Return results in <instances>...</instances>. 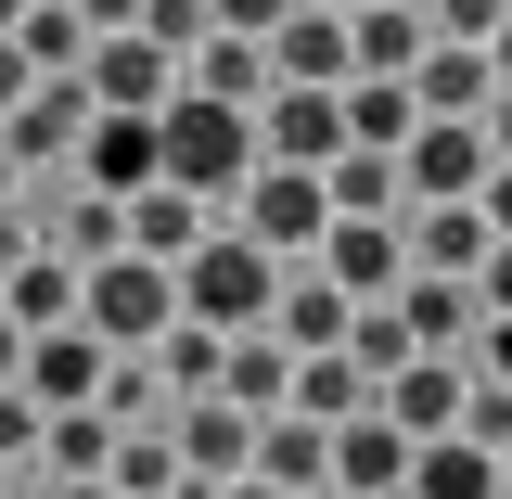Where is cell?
Returning a JSON list of instances; mask_svg holds the SVG:
<instances>
[{
    "instance_id": "6da1fadb",
    "label": "cell",
    "mask_w": 512,
    "mask_h": 499,
    "mask_svg": "<svg viewBox=\"0 0 512 499\" xmlns=\"http://www.w3.org/2000/svg\"><path fill=\"white\" fill-rule=\"evenodd\" d=\"M154 141H167V180L180 192H244V167H256V116L244 103H205V90H167L154 103Z\"/></svg>"
},
{
    "instance_id": "7a4b0ae2",
    "label": "cell",
    "mask_w": 512,
    "mask_h": 499,
    "mask_svg": "<svg viewBox=\"0 0 512 499\" xmlns=\"http://www.w3.org/2000/svg\"><path fill=\"white\" fill-rule=\"evenodd\" d=\"M269 295H282V256H269V244H244V231H205V244L180 256V320L256 333V320H269Z\"/></svg>"
},
{
    "instance_id": "3957f363",
    "label": "cell",
    "mask_w": 512,
    "mask_h": 499,
    "mask_svg": "<svg viewBox=\"0 0 512 499\" xmlns=\"http://www.w3.org/2000/svg\"><path fill=\"white\" fill-rule=\"evenodd\" d=\"M77 320H90L103 346H154V333L180 320V269H167V256H90V269H77Z\"/></svg>"
},
{
    "instance_id": "277c9868",
    "label": "cell",
    "mask_w": 512,
    "mask_h": 499,
    "mask_svg": "<svg viewBox=\"0 0 512 499\" xmlns=\"http://www.w3.org/2000/svg\"><path fill=\"white\" fill-rule=\"evenodd\" d=\"M333 231V205H320V167H244V244H269L282 269H308V244Z\"/></svg>"
},
{
    "instance_id": "5b68a950",
    "label": "cell",
    "mask_w": 512,
    "mask_h": 499,
    "mask_svg": "<svg viewBox=\"0 0 512 499\" xmlns=\"http://www.w3.org/2000/svg\"><path fill=\"white\" fill-rule=\"evenodd\" d=\"M308 269L346 295V308H384V295L410 282V244H397V218H333V231L308 244Z\"/></svg>"
},
{
    "instance_id": "8992f818",
    "label": "cell",
    "mask_w": 512,
    "mask_h": 499,
    "mask_svg": "<svg viewBox=\"0 0 512 499\" xmlns=\"http://www.w3.org/2000/svg\"><path fill=\"white\" fill-rule=\"evenodd\" d=\"M397 180H410V205H474V180H487V128H474V116H423L410 141H397Z\"/></svg>"
},
{
    "instance_id": "52a82bcc",
    "label": "cell",
    "mask_w": 512,
    "mask_h": 499,
    "mask_svg": "<svg viewBox=\"0 0 512 499\" xmlns=\"http://www.w3.org/2000/svg\"><path fill=\"white\" fill-rule=\"evenodd\" d=\"M77 77H90V103H103V116H154V103L180 90V52H154L141 26H103Z\"/></svg>"
},
{
    "instance_id": "ba28073f",
    "label": "cell",
    "mask_w": 512,
    "mask_h": 499,
    "mask_svg": "<svg viewBox=\"0 0 512 499\" xmlns=\"http://www.w3.org/2000/svg\"><path fill=\"white\" fill-rule=\"evenodd\" d=\"M103 372H116V346H103L90 320H52V333H26V372H13V384H26L39 410H90Z\"/></svg>"
},
{
    "instance_id": "9c48e42d",
    "label": "cell",
    "mask_w": 512,
    "mask_h": 499,
    "mask_svg": "<svg viewBox=\"0 0 512 499\" xmlns=\"http://www.w3.org/2000/svg\"><path fill=\"white\" fill-rule=\"evenodd\" d=\"M256 154H269V167H320V154H346V103L269 77V103H256Z\"/></svg>"
},
{
    "instance_id": "30bf717a",
    "label": "cell",
    "mask_w": 512,
    "mask_h": 499,
    "mask_svg": "<svg viewBox=\"0 0 512 499\" xmlns=\"http://www.w3.org/2000/svg\"><path fill=\"white\" fill-rule=\"evenodd\" d=\"M372 410L397 436H448V423H461V346H410V359L372 384Z\"/></svg>"
},
{
    "instance_id": "8fae6325",
    "label": "cell",
    "mask_w": 512,
    "mask_h": 499,
    "mask_svg": "<svg viewBox=\"0 0 512 499\" xmlns=\"http://www.w3.org/2000/svg\"><path fill=\"white\" fill-rule=\"evenodd\" d=\"M167 448H180V487L205 499V487H231V474H244L256 423L231 410V397H180V410H167Z\"/></svg>"
},
{
    "instance_id": "7c38bea8",
    "label": "cell",
    "mask_w": 512,
    "mask_h": 499,
    "mask_svg": "<svg viewBox=\"0 0 512 499\" xmlns=\"http://www.w3.org/2000/svg\"><path fill=\"white\" fill-rule=\"evenodd\" d=\"M77 180L116 192V205H128L141 180H167V141H154V116H90V128H77Z\"/></svg>"
},
{
    "instance_id": "4fadbf2b",
    "label": "cell",
    "mask_w": 512,
    "mask_h": 499,
    "mask_svg": "<svg viewBox=\"0 0 512 499\" xmlns=\"http://www.w3.org/2000/svg\"><path fill=\"white\" fill-rule=\"evenodd\" d=\"M269 77H295V90H346V77H359L346 13H308V0H295V13L269 26Z\"/></svg>"
},
{
    "instance_id": "5bb4252c",
    "label": "cell",
    "mask_w": 512,
    "mask_h": 499,
    "mask_svg": "<svg viewBox=\"0 0 512 499\" xmlns=\"http://www.w3.org/2000/svg\"><path fill=\"white\" fill-rule=\"evenodd\" d=\"M90 116H103V103H90V77H39V90H26V103L0 116V141H13V154H39V167H64Z\"/></svg>"
},
{
    "instance_id": "9a60e30c",
    "label": "cell",
    "mask_w": 512,
    "mask_h": 499,
    "mask_svg": "<svg viewBox=\"0 0 512 499\" xmlns=\"http://www.w3.org/2000/svg\"><path fill=\"white\" fill-rule=\"evenodd\" d=\"M333 487L346 499H397L410 487V436H397L384 410H346V423H333Z\"/></svg>"
},
{
    "instance_id": "2e32d148",
    "label": "cell",
    "mask_w": 512,
    "mask_h": 499,
    "mask_svg": "<svg viewBox=\"0 0 512 499\" xmlns=\"http://www.w3.org/2000/svg\"><path fill=\"white\" fill-rule=\"evenodd\" d=\"M397 244H410V269H448V282H474V256L500 244L474 205H397Z\"/></svg>"
},
{
    "instance_id": "e0dca14e",
    "label": "cell",
    "mask_w": 512,
    "mask_h": 499,
    "mask_svg": "<svg viewBox=\"0 0 512 499\" xmlns=\"http://www.w3.org/2000/svg\"><path fill=\"white\" fill-rule=\"evenodd\" d=\"M244 474H269L282 499L320 487V474H333V423H308V410H269V423H256V448H244Z\"/></svg>"
},
{
    "instance_id": "ac0fdd59",
    "label": "cell",
    "mask_w": 512,
    "mask_h": 499,
    "mask_svg": "<svg viewBox=\"0 0 512 499\" xmlns=\"http://www.w3.org/2000/svg\"><path fill=\"white\" fill-rule=\"evenodd\" d=\"M423 39H436V26H423V0H359V13H346L359 77H410V64H423Z\"/></svg>"
},
{
    "instance_id": "d6986e66",
    "label": "cell",
    "mask_w": 512,
    "mask_h": 499,
    "mask_svg": "<svg viewBox=\"0 0 512 499\" xmlns=\"http://www.w3.org/2000/svg\"><path fill=\"white\" fill-rule=\"evenodd\" d=\"M487 90H500V77H487L474 39H423V64H410V103H423V116H487Z\"/></svg>"
},
{
    "instance_id": "ffe728a7",
    "label": "cell",
    "mask_w": 512,
    "mask_h": 499,
    "mask_svg": "<svg viewBox=\"0 0 512 499\" xmlns=\"http://www.w3.org/2000/svg\"><path fill=\"white\" fill-rule=\"evenodd\" d=\"M320 205H333V218H397V205H410V180H397V154L346 141V154H320Z\"/></svg>"
},
{
    "instance_id": "44dd1931",
    "label": "cell",
    "mask_w": 512,
    "mask_h": 499,
    "mask_svg": "<svg viewBox=\"0 0 512 499\" xmlns=\"http://www.w3.org/2000/svg\"><path fill=\"white\" fill-rule=\"evenodd\" d=\"M192 244H205V192H180V180L128 192V256H167V269H180Z\"/></svg>"
},
{
    "instance_id": "7402d4cb",
    "label": "cell",
    "mask_w": 512,
    "mask_h": 499,
    "mask_svg": "<svg viewBox=\"0 0 512 499\" xmlns=\"http://www.w3.org/2000/svg\"><path fill=\"white\" fill-rule=\"evenodd\" d=\"M282 384H295V346H282L269 320H256V333H231V359H218V397H231L244 423H269V410H282Z\"/></svg>"
},
{
    "instance_id": "603a6c76",
    "label": "cell",
    "mask_w": 512,
    "mask_h": 499,
    "mask_svg": "<svg viewBox=\"0 0 512 499\" xmlns=\"http://www.w3.org/2000/svg\"><path fill=\"white\" fill-rule=\"evenodd\" d=\"M141 359H154L167 410H180V397H218V359H231V333H218V320H167V333H154Z\"/></svg>"
},
{
    "instance_id": "cb8c5ba5",
    "label": "cell",
    "mask_w": 512,
    "mask_h": 499,
    "mask_svg": "<svg viewBox=\"0 0 512 499\" xmlns=\"http://www.w3.org/2000/svg\"><path fill=\"white\" fill-rule=\"evenodd\" d=\"M384 308L410 320V346H474V282H448V269H410Z\"/></svg>"
},
{
    "instance_id": "d4e9b609",
    "label": "cell",
    "mask_w": 512,
    "mask_h": 499,
    "mask_svg": "<svg viewBox=\"0 0 512 499\" xmlns=\"http://www.w3.org/2000/svg\"><path fill=\"white\" fill-rule=\"evenodd\" d=\"M269 333H282L295 359H320V346H346V295H333L320 269H282V295H269Z\"/></svg>"
},
{
    "instance_id": "484cf974",
    "label": "cell",
    "mask_w": 512,
    "mask_h": 499,
    "mask_svg": "<svg viewBox=\"0 0 512 499\" xmlns=\"http://www.w3.org/2000/svg\"><path fill=\"white\" fill-rule=\"evenodd\" d=\"M410 499H500V461L474 436H410Z\"/></svg>"
},
{
    "instance_id": "4316f807",
    "label": "cell",
    "mask_w": 512,
    "mask_h": 499,
    "mask_svg": "<svg viewBox=\"0 0 512 499\" xmlns=\"http://www.w3.org/2000/svg\"><path fill=\"white\" fill-rule=\"evenodd\" d=\"M0 308L26 320V333H52V320H77V256H13V282H0Z\"/></svg>"
},
{
    "instance_id": "83f0119b",
    "label": "cell",
    "mask_w": 512,
    "mask_h": 499,
    "mask_svg": "<svg viewBox=\"0 0 512 499\" xmlns=\"http://www.w3.org/2000/svg\"><path fill=\"white\" fill-rule=\"evenodd\" d=\"M282 410H308V423H346V410H372V372H359L346 346H320V359H295Z\"/></svg>"
},
{
    "instance_id": "f1b7e54d",
    "label": "cell",
    "mask_w": 512,
    "mask_h": 499,
    "mask_svg": "<svg viewBox=\"0 0 512 499\" xmlns=\"http://www.w3.org/2000/svg\"><path fill=\"white\" fill-rule=\"evenodd\" d=\"M333 103H346V141H372V154H397V141L423 128V103H410V77H346Z\"/></svg>"
},
{
    "instance_id": "f546056e",
    "label": "cell",
    "mask_w": 512,
    "mask_h": 499,
    "mask_svg": "<svg viewBox=\"0 0 512 499\" xmlns=\"http://www.w3.org/2000/svg\"><path fill=\"white\" fill-rule=\"evenodd\" d=\"M13 52L39 64V77H77V64H90V26H77V0H26V13H13Z\"/></svg>"
},
{
    "instance_id": "4dcf8cb0",
    "label": "cell",
    "mask_w": 512,
    "mask_h": 499,
    "mask_svg": "<svg viewBox=\"0 0 512 499\" xmlns=\"http://www.w3.org/2000/svg\"><path fill=\"white\" fill-rule=\"evenodd\" d=\"M39 461H52V474H103V461H116V423H103V410H52V423H39Z\"/></svg>"
},
{
    "instance_id": "1f68e13d",
    "label": "cell",
    "mask_w": 512,
    "mask_h": 499,
    "mask_svg": "<svg viewBox=\"0 0 512 499\" xmlns=\"http://www.w3.org/2000/svg\"><path fill=\"white\" fill-rule=\"evenodd\" d=\"M52 256H77V269H90V256H128V205L77 180V205H64V244H52Z\"/></svg>"
},
{
    "instance_id": "d6a6232c",
    "label": "cell",
    "mask_w": 512,
    "mask_h": 499,
    "mask_svg": "<svg viewBox=\"0 0 512 499\" xmlns=\"http://www.w3.org/2000/svg\"><path fill=\"white\" fill-rule=\"evenodd\" d=\"M448 436H474V448H487V461H500V448H512V384H487V372H461V423H448Z\"/></svg>"
},
{
    "instance_id": "836d02e7",
    "label": "cell",
    "mask_w": 512,
    "mask_h": 499,
    "mask_svg": "<svg viewBox=\"0 0 512 499\" xmlns=\"http://www.w3.org/2000/svg\"><path fill=\"white\" fill-rule=\"evenodd\" d=\"M346 359H359V372H397V359H410V320H397V308H346Z\"/></svg>"
},
{
    "instance_id": "e575fe53",
    "label": "cell",
    "mask_w": 512,
    "mask_h": 499,
    "mask_svg": "<svg viewBox=\"0 0 512 499\" xmlns=\"http://www.w3.org/2000/svg\"><path fill=\"white\" fill-rule=\"evenodd\" d=\"M128 26H141V39H154V52H192V39H205V0H141V13H128Z\"/></svg>"
},
{
    "instance_id": "d590c367",
    "label": "cell",
    "mask_w": 512,
    "mask_h": 499,
    "mask_svg": "<svg viewBox=\"0 0 512 499\" xmlns=\"http://www.w3.org/2000/svg\"><path fill=\"white\" fill-rule=\"evenodd\" d=\"M500 13H512V0H423V26H436V39H474V52L500 39Z\"/></svg>"
},
{
    "instance_id": "8d00e7d4",
    "label": "cell",
    "mask_w": 512,
    "mask_h": 499,
    "mask_svg": "<svg viewBox=\"0 0 512 499\" xmlns=\"http://www.w3.org/2000/svg\"><path fill=\"white\" fill-rule=\"evenodd\" d=\"M39 423H52V410H39L26 384H0V461H26V448H39Z\"/></svg>"
},
{
    "instance_id": "74e56055",
    "label": "cell",
    "mask_w": 512,
    "mask_h": 499,
    "mask_svg": "<svg viewBox=\"0 0 512 499\" xmlns=\"http://www.w3.org/2000/svg\"><path fill=\"white\" fill-rule=\"evenodd\" d=\"M474 320H512V244L474 256Z\"/></svg>"
},
{
    "instance_id": "f35d334b",
    "label": "cell",
    "mask_w": 512,
    "mask_h": 499,
    "mask_svg": "<svg viewBox=\"0 0 512 499\" xmlns=\"http://www.w3.org/2000/svg\"><path fill=\"white\" fill-rule=\"evenodd\" d=\"M282 13H295V0H205V26H231V39H269Z\"/></svg>"
},
{
    "instance_id": "ab89813d",
    "label": "cell",
    "mask_w": 512,
    "mask_h": 499,
    "mask_svg": "<svg viewBox=\"0 0 512 499\" xmlns=\"http://www.w3.org/2000/svg\"><path fill=\"white\" fill-rule=\"evenodd\" d=\"M474 218H487V231L512 244V154H487V180H474Z\"/></svg>"
},
{
    "instance_id": "60d3db41",
    "label": "cell",
    "mask_w": 512,
    "mask_h": 499,
    "mask_svg": "<svg viewBox=\"0 0 512 499\" xmlns=\"http://www.w3.org/2000/svg\"><path fill=\"white\" fill-rule=\"evenodd\" d=\"M26 90H39V64L13 52V26H0V116H13V103H26Z\"/></svg>"
},
{
    "instance_id": "b9f144b4",
    "label": "cell",
    "mask_w": 512,
    "mask_h": 499,
    "mask_svg": "<svg viewBox=\"0 0 512 499\" xmlns=\"http://www.w3.org/2000/svg\"><path fill=\"white\" fill-rule=\"evenodd\" d=\"M474 128H487V154H512V90H487V116H474Z\"/></svg>"
},
{
    "instance_id": "7bdbcfd3",
    "label": "cell",
    "mask_w": 512,
    "mask_h": 499,
    "mask_svg": "<svg viewBox=\"0 0 512 499\" xmlns=\"http://www.w3.org/2000/svg\"><path fill=\"white\" fill-rule=\"evenodd\" d=\"M128 13H141V0H77V26H90V39H103V26H128Z\"/></svg>"
},
{
    "instance_id": "ee69618b",
    "label": "cell",
    "mask_w": 512,
    "mask_h": 499,
    "mask_svg": "<svg viewBox=\"0 0 512 499\" xmlns=\"http://www.w3.org/2000/svg\"><path fill=\"white\" fill-rule=\"evenodd\" d=\"M13 372H26V320L0 308V384H13Z\"/></svg>"
},
{
    "instance_id": "f6af8a7d",
    "label": "cell",
    "mask_w": 512,
    "mask_h": 499,
    "mask_svg": "<svg viewBox=\"0 0 512 499\" xmlns=\"http://www.w3.org/2000/svg\"><path fill=\"white\" fill-rule=\"evenodd\" d=\"M487 77H500V90H512V13H500V39H487Z\"/></svg>"
},
{
    "instance_id": "bcb514c9",
    "label": "cell",
    "mask_w": 512,
    "mask_h": 499,
    "mask_svg": "<svg viewBox=\"0 0 512 499\" xmlns=\"http://www.w3.org/2000/svg\"><path fill=\"white\" fill-rule=\"evenodd\" d=\"M205 499H282V487H269V474H231V487H205Z\"/></svg>"
},
{
    "instance_id": "7dc6e473",
    "label": "cell",
    "mask_w": 512,
    "mask_h": 499,
    "mask_svg": "<svg viewBox=\"0 0 512 499\" xmlns=\"http://www.w3.org/2000/svg\"><path fill=\"white\" fill-rule=\"evenodd\" d=\"M13 256H26V231H13V218H0V282H13Z\"/></svg>"
},
{
    "instance_id": "c3c4849f",
    "label": "cell",
    "mask_w": 512,
    "mask_h": 499,
    "mask_svg": "<svg viewBox=\"0 0 512 499\" xmlns=\"http://www.w3.org/2000/svg\"><path fill=\"white\" fill-rule=\"evenodd\" d=\"M64 499H116V487H103V474H64Z\"/></svg>"
},
{
    "instance_id": "681fc988",
    "label": "cell",
    "mask_w": 512,
    "mask_h": 499,
    "mask_svg": "<svg viewBox=\"0 0 512 499\" xmlns=\"http://www.w3.org/2000/svg\"><path fill=\"white\" fill-rule=\"evenodd\" d=\"M295 499H346V487H333V474H320V487H295Z\"/></svg>"
},
{
    "instance_id": "f907efd6",
    "label": "cell",
    "mask_w": 512,
    "mask_h": 499,
    "mask_svg": "<svg viewBox=\"0 0 512 499\" xmlns=\"http://www.w3.org/2000/svg\"><path fill=\"white\" fill-rule=\"evenodd\" d=\"M308 13H359V0H308Z\"/></svg>"
},
{
    "instance_id": "816d5d0a",
    "label": "cell",
    "mask_w": 512,
    "mask_h": 499,
    "mask_svg": "<svg viewBox=\"0 0 512 499\" xmlns=\"http://www.w3.org/2000/svg\"><path fill=\"white\" fill-rule=\"evenodd\" d=\"M500 499H512V448H500Z\"/></svg>"
},
{
    "instance_id": "f5cc1de1",
    "label": "cell",
    "mask_w": 512,
    "mask_h": 499,
    "mask_svg": "<svg viewBox=\"0 0 512 499\" xmlns=\"http://www.w3.org/2000/svg\"><path fill=\"white\" fill-rule=\"evenodd\" d=\"M13 13H26V0H0V26H13Z\"/></svg>"
},
{
    "instance_id": "db71d44e",
    "label": "cell",
    "mask_w": 512,
    "mask_h": 499,
    "mask_svg": "<svg viewBox=\"0 0 512 499\" xmlns=\"http://www.w3.org/2000/svg\"><path fill=\"white\" fill-rule=\"evenodd\" d=\"M397 499H410V487H397Z\"/></svg>"
}]
</instances>
